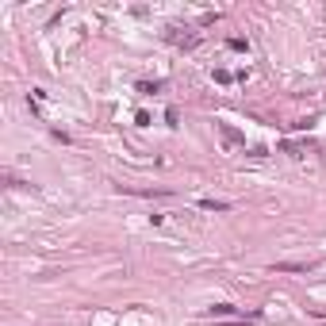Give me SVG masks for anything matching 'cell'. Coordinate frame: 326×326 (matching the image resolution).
Listing matches in <instances>:
<instances>
[{"mask_svg":"<svg viewBox=\"0 0 326 326\" xmlns=\"http://www.w3.org/2000/svg\"><path fill=\"white\" fill-rule=\"evenodd\" d=\"M215 131H219L222 146L230 150V154H234V150H246V138H242V134H238L234 127H230V123H219V127H215Z\"/></svg>","mask_w":326,"mask_h":326,"instance_id":"6da1fadb","label":"cell"},{"mask_svg":"<svg viewBox=\"0 0 326 326\" xmlns=\"http://www.w3.org/2000/svg\"><path fill=\"white\" fill-rule=\"evenodd\" d=\"M208 319H234V323H238V315H234V307H230V303H222V307H211ZM246 319H250V315H246Z\"/></svg>","mask_w":326,"mask_h":326,"instance_id":"7a4b0ae2","label":"cell"},{"mask_svg":"<svg viewBox=\"0 0 326 326\" xmlns=\"http://www.w3.org/2000/svg\"><path fill=\"white\" fill-rule=\"evenodd\" d=\"M280 272H307V269H311V261H280Z\"/></svg>","mask_w":326,"mask_h":326,"instance_id":"3957f363","label":"cell"},{"mask_svg":"<svg viewBox=\"0 0 326 326\" xmlns=\"http://www.w3.org/2000/svg\"><path fill=\"white\" fill-rule=\"evenodd\" d=\"M200 208L204 211H226L230 204H226V200H200Z\"/></svg>","mask_w":326,"mask_h":326,"instance_id":"277c9868","label":"cell"}]
</instances>
